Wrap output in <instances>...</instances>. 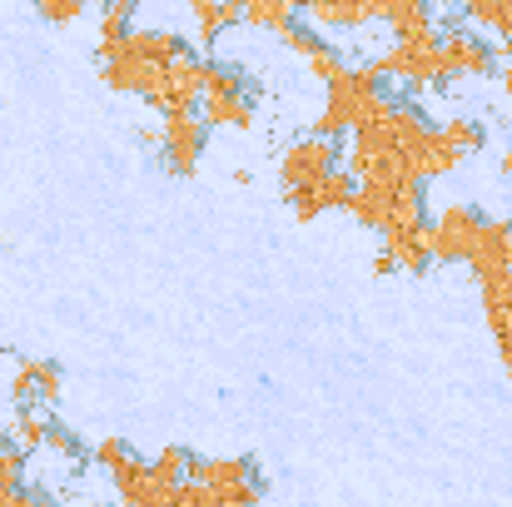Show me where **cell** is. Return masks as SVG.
I'll use <instances>...</instances> for the list:
<instances>
[{"label": "cell", "instance_id": "18", "mask_svg": "<svg viewBox=\"0 0 512 507\" xmlns=\"http://www.w3.org/2000/svg\"><path fill=\"white\" fill-rule=\"evenodd\" d=\"M443 135H448V145H453L458 155H473V150H483V140H488V135H483V125H478V120H468V115L448 120V125H443Z\"/></svg>", "mask_w": 512, "mask_h": 507}, {"label": "cell", "instance_id": "8", "mask_svg": "<svg viewBox=\"0 0 512 507\" xmlns=\"http://www.w3.org/2000/svg\"><path fill=\"white\" fill-rule=\"evenodd\" d=\"M478 224H483V214H478L473 204H453V209H443L438 224L428 229V249H433V259H443V264L463 259L468 244H473V234H478Z\"/></svg>", "mask_w": 512, "mask_h": 507}, {"label": "cell", "instance_id": "19", "mask_svg": "<svg viewBox=\"0 0 512 507\" xmlns=\"http://www.w3.org/2000/svg\"><path fill=\"white\" fill-rule=\"evenodd\" d=\"M150 468H155V478H160V483H174V488H179V483L189 478V453H184V448H165Z\"/></svg>", "mask_w": 512, "mask_h": 507}, {"label": "cell", "instance_id": "16", "mask_svg": "<svg viewBox=\"0 0 512 507\" xmlns=\"http://www.w3.org/2000/svg\"><path fill=\"white\" fill-rule=\"evenodd\" d=\"M50 408L45 403H15V418H10V438L25 448V453H40L45 448V433H50Z\"/></svg>", "mask_w": 512, "mask_h": 507}, {"label": "cell", "instance_id": "17", "mask_svg": "<svg viewBox=\"0 0 512 507\" xmlns=\"http://www.w3.org/2000/svg\"><path fill=\"white\" fill-rule=\"evenodd\" d=\"M125 40H130V50H140V55H145V60H155V65H170L174 55L184 50V40L170 35V30H130Z\"/></svg>", "mask_w": 512, "mask_h": 507}, {"label": "cell", "instance_id": "9", "mask_svg": "<svg viewBox=\"0 0 512 507\" xmlns=\"http://www.w3.org/2000/svg\"><path fill=\"white\" fill-rule=\"evenodd\" d=\"M60 393H65L60 363H50V358H20L15 363V378H10V398L15 403H45V408H55Z\"/></svg>", "mask_w": 512, "mask_h": 507}, {"label": "cell", "instance_id": "3", "mask_svg": "<svg viewBox=\"0 0 512 507\" xmlns=\"http://www.w3.org/2000/svg\"><path fill=\"white\" fill-rule=\"evenodd\" d=\"M189 478L209 488L214 507L259 503V483H254V458H189Z\"/></svg>", "mask_w": 512, "mask_h": 507}, {"label": "cell", "instance_id": "10", "mask_svg": "<svg viewBox=\"0 0 512 507\" xmlns=\"http://www.w3.org/2000/svg\"><path fill=\"white\" fill-rule=\"evenodd\" d=\"M353 189H358V179H353L348 169H334V174H324L319 184H304V189H294V194H284V199H289L294 214L309 224V219H319V214H329V209H348Z\"/></svg>", "mask_w": 512, "mask_h": 507}, {"label": "cell", "instance_id": "5", "mask_svg": "<svg viewBox=\"0 0 512 507\" xmlns=\"http://www.w3.org/2000/svg\"><path fill=\"white\" fill-rule=\"evenodd\" d=\"M334 169H339L334 140H329V135H309V140L289 145V155L279 160V179H284V194H294V189H304V184H319V179L334 174Z\"/></svg>", "mask_w": 512, "mask_h": 507}, {"label": "cell", "instance_id": "24", "mask_svg": "<svg viewBox=\"0 0 512 507\" xmlns=\"http://www.w3.org/2000/svg\"><path fill=\"white\" fill-rule=\"evenodd\" d=\"M45 493L40 488H25V483H0V507H25V503H40Z\"/></svg>", "mask_w": 512, "mask_h": 507}, {"label": "cell", "instance_id": "1", "mask_svg": "<svg viewBox=\"0 0 512 507\" xmlns=\"http://www.w3.org/2000/svg\"><path fill=\"white\" fill-rule=\"evenodd\" d=\"M388 110V100H383V75H378V65L368 70H343L339 80L329 85V110L319 115V125H314V135H329V140H339L343 130H358V125H368V120H378Z\"/></svg>", "mask_w": 512, "mask_h": 507}, {"label": "cell", "instance_id": "12", "mask_svg": "<svg viewBox=\"0 0 512 507\" xmlns=\"http://www.w3.org/2000/svg\"><path fill=\"white\" fill-rule=\"evenodd\" d=\"M209 130H249L254 125V100L249 95H204L199 105Z\"/></svg>", "mask_w": 512, "mask_h": 507}, {"label": "cell", "instance_id": "4", "mask_svg": "<svg viewBox=\"0 0 512 507\" xmlns=\"http://www.w3.org/2000/svg\"><path fill=\"white\" fill-rule=\"evenodd\" d=\"M204 145H209V125L199 110H179V115H165V130H160V165L189 179L199 160H204Z\"/></svg>", "mask_w": 512, "mask_h": 507}, {"label": "cell", "instance_id": "2", "mask_svg": "<svg viewBox=\"0 0 512 507\" xmlns=\"http://www.w3.org/2000/svg\"><path fill=\"white\" fill-rule=\"evenodd\" d=\"M145 100L160 110V115H179V110H199L204 105V60L179 50L170 65H160L155 85L145 90Z\"/></svg>", "mask_w": 512, "mask_h": 507}, {"label": "cell", "instance_id": "13", "mask_svg": "<svg viewBox=\"0 0 512 507\" xmlns=\"http://www.w3.org/2000/svg\"><path fill=\"white\" fill-rule=\"evenodd\" d=\"M388 30L393 40H428L433 35V10L428 0H388Z\"/></svg>", "mask_w": 512, "mask_h": 507}, {"label": "cell", "instance_id": "7", "mask_svg": "<svg viewBox=\"0 0 512 507\" xmlns=\"http://www.w3.org/2000/svg\"><path fill=\"white\" fill-rule=\"evenodd\" d=\"M463 259L473 264V274H478V284H493V279H508V274H512V224H493V219H483Z\"/></svg>", "mask_w": 512, "mask_h": 507}, {"label": "cell", "instance_id": "15", "mask_svg": "<svg viewBox=\"0 0 512 507\" xmlns=\"http://www.w3.org/2000/svg\"><path fill=\"white\" fill-rule=\"evenodd\" d=\"M234 5L254 30H274V35H284L294 25V15L304 10V0H234Z\"/></svg>", "mask_w": 512, "mask_h": 507}, {"label": "cell", "instance_id": "11", "mask_svg": "<svg viewBox=\"0 0 512 507\" xmlns=\"http://www.w3.org/2000/svg\"><path fill=\"white\" fill-rule=\"evenodd\" d=\"M438 45H443V70L448 75H493V65H498L493 45L473 30H448V40H438Z\"/></svg>", "mask_w": 512, "mask_h": 507}, {"label": "cell", "instance_id": "23", "mask_svg": "<svg viewBox=\"0 0 512 507\" xmlns=\"http://www.w3.org/2000/svg\"><path fill=\"white\" fill-rule=\"evenodd\" d=\"M125 453H130V448H125V438H105V443H95V453H90V463L110 473V468H115V463H120Z\"/></svg>", "mask_w": 512, "mask_h": 507}, {"label": "cell", "instance_id": "22", "mask_svg": "<svg viewBox=\"0 0 512 507\" xmlns=\"http://www.w3.org/2000/svg\"><path fill=\"white\" fill-rule=\"evenodd\" d=\"M304 65H309V75H314V80H324V85H334V80H339V75H343L339 50H329V45H324L319 55H309Z\"/></svg>", "mask_w": 512, "mask_h": 507}, {"label": "cell", "instance_id": "6", "mask_svg": "<svg viewBox=\"0 0 512 507\" xmlns=\"http://www.w3.org/2000/svg\"><path fill=\"white\" fill-rule=\"evenodd\" d=\"M100 75L115 95H145L160 75L155 60H145L140 50H130V40H115V45H100Z\"/></svg>", "mask_w": 512, "mask_h": 507}, {"label": "cell", "instance_id": "14", "mask_svg": "<svg viewBox=\"0 0 512 507\" xmlns=\"http://www.w3.org/2000/svg\"><path fill=\"white\" fill-rule=\"evenodd\" d=\"M179 5H189L194 30H199V40H204V45H214V40H219V35L234 25V20H244L234 0H179Z\"/></svg>", "mask_w": 512, "mask_h": 507}, {"label": "cell", "instance_id": "21", "mask_svg": "<svg viewBox=\"0 0 512 507\" xmlns=\"http://www.w3.org/2000/svg\"><path fill=\"white\" fill-rule=\"evenodd\" d=\"M25 463L30 453L20 443H0V483H25Z\"/></svg>", "mask_w": 512, "mask_h": 507}, {"label": "cell", "instance_id": "20", "mask_svg": "<svg viewBox=\"0 0 512 507\" xmlns=\"http://www.w3.org/2000/svg\"><path fill=\"white\" fill-rule=\"evenodd\" d=\"M35 10H40V20H50V25H75V20L85 15V0H35Z\"/></svg>", "mask_w": 512, "mask_h": 507}]
</instances>
